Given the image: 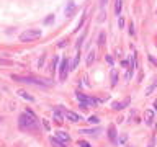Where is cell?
<instances>
[{
  "label": "cell",
  "instance_id": "obj_1",
  "mask_svg": "<svg viewBox=\"0 0 157 147\" xmlns=\"http://www.w3.org/2000/svg\"><path fill=\"white\" fill-rule=\"evenodd\" d=\"M18 128L22 129V131H36L38 129V121H36V118H34L33 111L26 110V113L20 114Z\"/></svg>",
  "mask_w": 157,
  "mask_h": 147
},
{
  "label": "cell",
  "instance_id": "obj_2",
  "mask_svg": "<svg viewBox=\"0 0 157 147\" xmlns=\"http://www.w3.org/2000/svg\"><path fill=\"white\" fill-rule=\"evenodd\" d=\"M41 36V30H26L23 31L22 34H20V41H23V43H26V41H33L36 39V38Z\"/></svg>",
  "mask_w": 157,
  "mask_h": 147
},
{
  "label": "cell",
  "instance_id": "obj_3",
  "mask_svg": "<svg viewBox=\"0 0 157 147\" xmlns=\"http://www.w3.org/2000/svg\"><path fill=\"white\" fill-rule=\"evenodd\" d=\"M75 97H77V100L83 105V106H97V103L100 101V100H97V98L87 97V95H83V93H79V92L75 93Z\"/></svg>",
  "mask_w": 157,
  "mask_h": 147
},
{
  "label": "cell",
  "instance_id": "obj_4",
  "mask_svg": "<svg viewBox=\"0 0 157 147\" xmlns=\"http://www.w3.org/2000/svg\"><path fill=\"white\" fill-rule=\"evenodd\" d=\"M69 71H71V62H69V59L67 57H64L61 61V72H59V79L64 82L65 79H67V74Z\"/></svg>",
  "mask_w": 157,
  "mask_h": 147
},
{
  "label": "cell",
  "instance_id": "obj_5",
  "mask_svg": "<svg viewBox=\"0 0 157 147\" xmlns=\"http://www.w3.org/2000/svg\"><path fill=\"white\" fill-rule=\"evenodd\" d=\"M15 80H20V82H26V83H33V85H39V87H48L49 83L44 82V80L41 79H31V77H13Z\"/></svg>",
  "mask_w": 157,
  "mask_h": 147
},
{
  "label": "cell",
  "instance_id": "obj_6",
  "mask_svg": "<svg viewBox=\"0 0 157 147\" xmlns=\"http://www.w3.org/2000/svg\"><path fill=\"white\" fill-rule=\"evenodd\" d=\"M64 118L65 120H69V121H72V122H77L82 120V116L77 113H74V111H71V110H64Z\"/></svg>",
  "mask_w": 157,
  "mask_h": 147
},
{
  "label": "cell",
  "instance_id": "obj_7",
  "mask_svg": "<svg viewBox=\"0 0 157 147\" xmlns=\"http://www.w3.org/2000/svg\"><path fill=\"white\" fill-rule=\"evenodd\" d=\"M154 111L152 110H146L144 111V122H146V126H152L154 124Z\"/></svg>",
  "mask_w": 157,
  "mask_h": 147
},
{
  "label": "cell",
  "instance_id": "obj_8",
  "mask_svg": "<svg viewBox=\"0 0 157 147\" xmlns=\"http://www.w3.org/2000/svg\"><path fill=\"white\" fill-rule=\"evenodd\" d=\"M108 139L111 142H116V128H115V124H111L108 128Z\"/></svg>",
  "mask_w": 157,
  "mask_h": 147
},
{
  "label": "cell",
  "instance_id": "obj_9",
  "mask_svg": "<svg viewBox=\"0 0 157 147\" xmlns=\"http://www.w3.org/2000/svg\"><path fill=\"white\" fill-rule=\"evenodd\" d=\"M74 10H75L74 0H67V7H65V15H67V16H72V15H74Z\"/></svg>",
  "mask_w": 157,
  "mask_h": 147
},
{
  "label": "cell",
  "instance_id": "obj_10",
  "mask_svg": "<svg viewBox=\"0 0 157 147\" xmlns=\"http://www.w3.org/2000/svg\"><path fill=\"white\" fill-rule=\"evenodd\" d=\"M49 142H51L52 147H67L65 146V142H62L61 139H57V137H52V136L49 137Z\"/></svg>",
  "mask_w": 157,
  "mask_h": 147
},
{
  "label": "cell",
  "instance_id": "obj_11",
  "mask_svg": "<svg viewBox=\"0 0 157 147\" xmlns=\"http://www.w3.org/2000/svg\"><path fill=\"white\" fill-rule=\"evenodd\" d=\"M128 103H129V100L116 101V103H113V110H123V108H126V106H128Z\"/></svg>",
  "mask_w": 157,
  "mask_h": 147
},
{
  "label": "cell",
  "instance_id": "obj_12",
  "mask_svg": "<svg viewBox=\"0 0 157 147\" xmlns=\"http://www.w3.org/2000/svg\"><path fill=\"white\" fill-rule=\"evenodd\" d=\"M57 139H61L62 142H69L71 141V136H69L67 132H64V131H57Z\"/></svg>",
  "mask_w": 157,
  "mask_h": 147
},
{
  "label": "cell",
  "instance_id": "obj_13",
  "mask_svg": "<svg viewBox=\"0 0 157 147\" xmlns=\"http://www.w3.org/2000/svg\"><path fill=\"white\" fill-rule=\"evenodd\" d=\"M18 95L23 97V98H25V100H28V101H34V97H31L30 93L25 92V90H18Z\"/></svg>",
  "mask_w": 157,
  "mask_h": 147
},
{
  "label": "cell",
  "instance_id": "obj_14",
  "mask_svg": "<svg viewBox=\"0 0 157 147\" xmlns=\"http://www.w3.org/2000/svg\"><path fill=\"white\" fill-rule=\"evenodd\" d=\"M98 131L100 129H82L80 132H82V134H89V136H97L98 134Z\"/></svg>",
  "mask_w": 157,
  "mask_h": 147
},
{
  "label": "cell",
  "instance_id": "obj_15",
  "mask_svg": "<svg viewBox=\"0 0 157 147\" xmlns=\"http://www.w3.org/2000/svg\"><path fill=\"white\" fill-rule=\"evenodd\" d=\"M115 13H116V16H121V0L115 2Z\"/></svg>",
  "mask_w": 157,
  "mask_h": 147
},
{
  "label": "cell",
  "instance_id": "obj_16",
  "mask_svg": "<svg viewBox=\"0 0 157 147\" xmlns=\"http://www.w3.org/2000/svg\"><path fill=\"white\" fill-rule=\"evenodd\" d=\"M79 61H80V52H77L75 54V57H74V61L71 62V69H75L79 65Z\"/></svg>",
  "mask_w": 157,
  "mask_h": 147
},
{
  "label": "cell",
  "instance_id": "obj_17",
  "mask_svg": "<svg viewBox=\"0 0 157 147\" xmlns=\"http://www.w3.org/2000/svg\"><path fill=\"white\" fill-rule=\"evenodd\" d=\"M116 82H118V72L113 69V71H111V87L116 85Z\"/></svg>",
  "mask_w": 157,
  "mask_h": 147
},
{
  "label": "cell",
  "instance_id": "obj_18",
  "mask_svg": "<svg viewBox=\"0 0 157 147\" xmlns=\"http://www.w3.org/2000/svg\"><path fill=\"white\" fill-rule=\"evenodd\" d=\"M93 61H95V52H90V54H89V57H87V65H92V62Z\"/></svg>",
  "mask_w": 157,
  "mask_h": 147
},
{
  "label": "cell",
  "instance_id": "obj_19",
  "mask_svg": "<svg viewBox=\"0 0 157 147\" xmlns=\"http://www.w3.org/2000/svg\"><path fill=\"white\" fill-rule=\"evenodd\" d=\"M57 61L59 59L57 57H52V62H51V67H49V71L54 74V71H56V65H57Z\"/></svg>",
  "mask_w": 157,
  "mask_h": 147
},
{
  "label": "cell",
  "instance_id": "obj_20",
  "mask_svg": "<svg viewBox=\"0 0 157 147\" xmlns=\"http://www.w3.org/2000/svg\"><path fill=\"white\" fill-rule=\"evenodd\" d=\"M156 87H157V80H156V82H154V83H152V85H151V87H149V88H147V90H146V95H151V93H152V92H154V88H156Z\"/></svg>",
  "mask_w": 157,
  "mask_h": 147
},
{
  "label": "cell",
  "instance_id": "obj_21",
  "mask_svg": "<svg viewBox=\"0 0 157 147\" xmlns=\"http://www.w3.org/2000/svg\"><path fill=\"white\" fill-rule=\"evenodd\" d=\"M77 144H79V147H92V146L89 144V142H85V141H79Z\"/></svg>",
  "mask_w": 157,
  "mask_h": 147
},
{
  "label": "cell",
  "instance_id": "obj_22",
  "mask_svg": "<svg viewBox=\"0 0 157 147\" xmlns=\"http://www.w3.org/2000/svg\"><path fill=\"white\" fill-rule=\"evenodd\" d=\"M126 141H128V136H126V134H123V136L120 137V141H118V142H120V144H124Z\"/></svg>",
  "mask_w": 157,
  "mask_h": 147
},
{
  "label": "cell",
  "instance_id": "obj_23",
  "mask_svg": "<svg viewBox=\"0 0 157 147\" xmlns=\"http://www.w3.org/2000/svg\"><path fill=\"white\" fill-rule=\"evenodd\" d=\"M118 24H120V28L124 26V18H123V16H120V18H118Z\"/></svg>",
  "mask_w": 157,
  "mask_h": 147
},
{
  "label": "cell",
  "instance_id": "obj_24",
  "mask_svg": "<svg viewBox=\"0 0 157 147\" xmlns=\"http://www.w3.org/2000/svg\"><path fill=\"white\" fill-rule=\"evenodd\" d=\"M52 20H54V16H52V15H49V16H48L46 20H44V23H46V24H49V23L52 22Z\"/></svg>",
  "mask_w": 157,
  "mask_h": 147
},
{
  "label": "cell",
  "instance_id": "obj_25",
  "mask_svg": "<svg viewBox=\"0 0 157 147\" xmlns=\"http://www.w3.org/2000/svg\"><path fill=\"white\" fill-rule=\"evenodd\" d=\"M89 122H98V118H97V116H90L89 118Z\"/></svg>",
  "mask_w": 157,
  "mask_h": 147
},
{
  "label": "cell",
  "instance_id": "obj_26",
  "mask_svg": "<svg viewBox=\"0 0 157 147\" xmlns=\"http://www.w3.org/2000/svg\"><path fill=\"white\" fill-rule=\"evenodd\" d=\"M106 62L110 65H113V57H111V56H106Z\"/></svg>",
  "mask_w": 157,
  "mask_h": 147
},
{
  "label": "cell",
  "instance_id": "obj_27",
  "mask_svg": "<svg viewBox=\"0 0 157 147\" xmlns=\"http://www.w3.org/2000/svg\"><path fill=\"white\" fill-rule=\"evenodd\" d=\"M43 124H44V128H46V131H49V129H51V126H49V122H48L46 120H44V121H43Z\"/></svg>",
  "mask_w": 157,
  "mask_h": 147
},
{
  "label": "cell",
  "instance_id": "obj_28",
  "mask_svg": "<svg viewBox=\"0 0 157 147\" xmlns=\"http://www.w3.org/2000/svg\"><path fill=\"white\" fill-rule=\"evenodd\" d=\"M103 41H105V34L102 33V34H100V41H98V44H100V46L103 44Z\"/></svg>",
  "mask_w": 157,
  "mask_h": 147
},
{
  "label": "cell",
  "instance_id": "obj_29",
  "mask_svg": "<svg viewBox=\"0 0 157 147\" xmlns=\"http://www.w3.org/2000/svg\"><path fill=\"white\" fill-rule=\"evenodd\" d=\"M128 31H129V34H134V26H132V23L129 24V30Z\"/></svg>",
  "mask_w": 157,
  "mask_h": 147
},
{
  "label": "cell",
  "instance_id": "obj_30",
  "mask_svg": "<svg viewBox=\"0 0 157 147\" xmlns=\"http://www.w3.org/2000/svg\"><path fill=\"white\" fill-rule=\"evenodd\" d=\"M154 108H156V110H157V100L154 101Z\"/></svg>",
  "mask_w": 157,
  "mask_h": 147
}]
</instances>
